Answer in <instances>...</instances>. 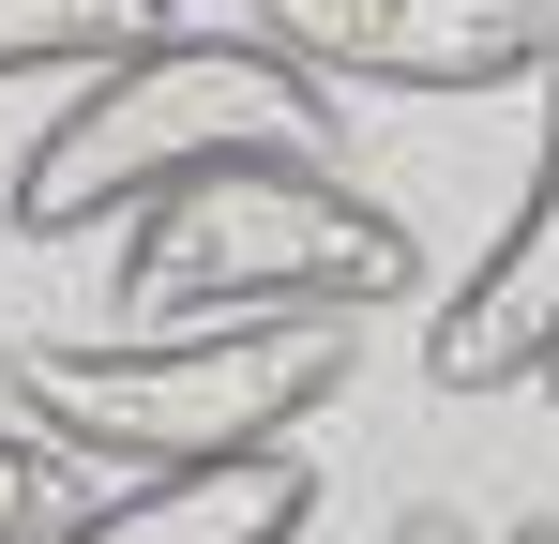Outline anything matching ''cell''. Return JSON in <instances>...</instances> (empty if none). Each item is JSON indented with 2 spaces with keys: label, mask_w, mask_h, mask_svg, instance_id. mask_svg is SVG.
Here are the masks:
<instances>
[{
  "label": "cell",
  "mask_w": 559,
  "mask_h": 544,
  "mask_svg": "<svg viewBox=\"0 0 559 544\" xmlns=\"http://www.w3.org/2000/svg\"><path fill=\"white\" fill-rule=\"evenodd\" d=\"M424 378H439V393H514V378H559V121H545V152H530L514 227H499V243L468 258V287L439 303Z\"/></svg>",
  "instance_id": "5"
},
{
  "label": "cell",
  "mask_w": 559,
  "mask_h": 544,
  "mask_svg": "<svg viewBox=\"0 0 559 544\" xmlns=\"http://www.w3.org/2000/svg\"><path fill=\"white\" fill-rule=\"evenodd\" d=\"M318 152V61H287L273 31H167L136 61H106L15 167V227L76 243V227H136L182 181Z\"/></svg>",
  "instance_id": "1"
},
{
  "label": "cell",
  "mask_w": 559,
  "mask_h": 544,
  "mask_svg": "<svg viewBox=\"0 0 559 544\" xmlns=\"http://www.w3.org/2000/svg\"><path fill=\"white\" fill-rule=\"evenodd\" d=\"M333 318H182V333H121V348H31L15 409L61 453L121 469H212V453H287L302 409H333Z\"/></svg>",
  "instance_id": "2"
},
{
  "label": "cell",
  "mask_w": 559,
  "mask_h": 544,
  "mask_svg": "<svg viewBox=\"0 0 559 544\" xmlns=\"http://www.w3.org/2000/svg\"><path fill=\"white\" fill-rule=\"evenodd\" d=\"M393 287H408V227L378 197H348L318 152L182 181L121 243V303L152 333H182V318H348V303H393Z\"/></svg>",
  "instance_id": "3"
},
{
  "label": "cell",
  "mask_w": 559,
  "mask_h": 544,
  "mask_svg": "<svg viewBox=\"0 0 559 544\" xmlns=\"http://www.w3.org/2000/svg\"><path fill=\"white\" fill-rule=\"evenodd\" d=\"M514 544H559V530H514Z\"/></svg>",
  "instance_id": "10"
},
{
  "label": "cell",
  "mask_w": 559,
  "mask_h": 544,
  "mask_svg": "<svg viewBox=\"0 0 559 544\" xmlns=\"http://www.w3.org/2000/svg\"><path fill=\"white\" fill-rule=\"evenodd\" d=\"M545 393H559V378H545Z\"/></svg>",
  "instance_id": "11"
},
{
  "label": "cell",
  "mask_w": 559,
  "mask_h": 544,
  "mask_svg": "<svg viewBox=\"0 0 559 544\" xmlns=\"http://www.w3.org/2000/svg\"><path fill=\"white\" fill-rule=\"evenodd\" d=\"M61 530V439H0V544Z\"/></svg>",
  "instance_id": "8"
},
{
  "label": "cell",
  "mask_w": 559,
  "mask_h": 544,
  "mask_svg": "<svg viewBox=\"0 0 559 544\" xmlns=\"http://www.w3.org/2000/svg\"><path fill=\"white\" fill-rule=\"evenodd\" d=\"M393 544H468V530H454V515H408V530H393Z\"/></svg>",
  "instance_id": "9"
},
{
  "label": "cell",
  "mask_w": 559,
  "mask_h": 544,
  "mask_svg": "<svg viewBox=\"0 0 559 544\" xmlns=\"http://www.w3.org/2000/svg\"><path fill=\"white\" fill-rule=\"evenodd\" d=\"M167 46V0H0V76H106Z\"/></svg>",
  "instance_id": "7"
},
{
  "label": "cell",
  "mask_w": 559,
  "mask_h": 544,
  "mask_svg": "<svg viewBox=\"0 0 559 544\" xmlns=\"http://www.w3.org/2000/svg\"><path fill=\"white\" fill-rule=\"evenodd\" d=\"M302 530H318L302 453H212V469H152L92 515H61L46 544H302Z\"/></svg>",
  "instance_id": "6"
},
{
  "label": "cell",
  "mask_w": 559,
  "mask_h": 544,
  "mask_svg": "<svg viewBox=\"0 0 559 544\" xmlns=\"http://www.w3.org/2000/svg\"><path fill=\"white\" fill-rule=\"evenodd\" d=\"M287 61L378 91H514L559 76V0H258Z\"/></svg>",
  "instance_id": "4"
}]
</instances>
